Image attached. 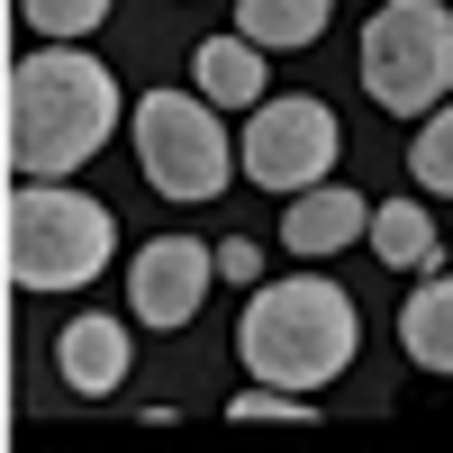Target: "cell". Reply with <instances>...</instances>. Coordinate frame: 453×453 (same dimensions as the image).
Here are the masks:
<instances>
[{
  "mask_svg": "<svg viewBox=\"0 0 453 453\" xmlns=\"http://www.w3.org/2000/svg\"><path fill=\"white\" fill-rule=\"evenodd\" d=\"M119 127V82L100 55H73V36H46V55L10 64V173L64 181L82 173Z\"/></svg>",
  "mask_w": 453,
  "mask_h": 453,
  "instance_id": "cell-1",
  "label": "cell"
},
{
  "mask_svg": "<svg viewBox=\"0 0 453 453\" xmlns=\"http://www.w3.org/2000/svg\"><path fill=\"white\" fill-rule=\"evenodd\" d=\"M354 345H363V318H354V299L335 290L326 273H290V281H254L245 290L236 354H245L254 381L326 390V381H345Z\"/></svg>",
  "mask_w": 453,
  "mask_h": 453,
  "instance_id": "cell-2",
  "label": "cell"
},
{
  "mask_svg": "<svg viewBox=\"0 0 453 453\" xmlns=\"http://www.w3.org/2000/svg\"><path fill=\"white\" fill-rule=\"evenodd\" d=\"M119 254V218L64 181H19L10 191V281L19 290H82Z\"/></svg>",
  "mask_w": 453,
  "mask_h": 453,
  "instance_id": "cell-3",
  "label": "cell"
},
{
  "mask_svg": "<svg viewBox=\"0 0 453 453\" xmlns=\"http://www.w3.org/2000/svg\"><path fill=\"white\" fill-rule=\"evenodd\" d=\"M136 173L155 200H218L226 181L245 173L236 136L218 127V100L191 82V91H145L136 100Z\"/></svg>",
  "mask_w": 453,
  "mask_h": 453,
  "instance_id": "cell-4",
  "label": "cell"
},
{
  "mask_svg": "<svg viewBox=\"0 0 453 453\" xmlns=\"http://www.w3.org/2000/svg\"><path fill=\"white\" fill-rule=\"evenodd\" d=\"M363 91L390 119H426L453 91V10L444 0H381L363 27Z\"/></svg>",
  "mask_w": 453,
  "mask_h": 453,
  "instance_id": "cell-5",
  "label": "cell"
},
{
  "mask_svg": "<svg viewBox=\"0 0 453 453\" xmlns=\"http://www.w3.org/2000/svg\"><path fill=\"white\" fill-rule=\"evenodd\" d=\"M236 155H245V181H254V191L299 200V191H318V181H335L345 127H335V109H326V100L290 91V100H263V109H245Z\"/></svg>",
  "mask_w": 453,
  "mask_h": 453,
  "instance_id": "cell-6",
  "label": "cell"
},
{
  "mask_svg": "<svg viewBox=\"0 0 453 453\" xmlns=\"http://www.w3.org/2000/svg\"><path fill=\"white\" fill-rule=\"evenodd\" d=\"M209 281H218V245L155 236V245H136V263H127V309H136V326H191Z\"/></svg>",
  "mask_w": 453,
  "mask_h": 453,
  "instance_id": "cell-7",
  "label": "cell"
},
{
  "mask_svg": "<svg viewBox=\"0 0 453 453\" xmlns=\"http://www.w3.org/2000/svg\"><path fill=\"white\" fill-rule=\"evenodd\" d=\"M354 236H372V200L354 191V181H318V191H299L281 209V245L299 263H318V254H345Z\"/></svg>",
  "mask_w": 453,
  "mask_h": 453,
  "instance_id": "cell-8",
  "label": "cell"
},
{
  "mask_svg": "<svg viewBox=\"0 0 453 453\" xmlns=\"http://www.w3.org/2000/svg\"><path fill=\"white\" fill-rule=\"evenodd\" d=\"M127 363H136V345H127V318H73L64 335H55V372H64V390L73 399H109L127 381Z\"/></svg>",
  "mask_w": 453,
  "mask_h": 453,
  "instance_id": "cell-9",
  "label": "cell"
},
{
  "mask_svg": "<svg viewBox=\"0 0 453 453\" xmlns=\"http://www.w3.org/2000/svg\"><path fill=\"white\" fill-rule=\"evenodd\" d=\"M191 82L218 100V109H263V46L236 27V36H200L191 46Z\"/></svg>",
  "mask_w": 453,
  "mask_h": 453,
  "instance_id": "cell-10",
  "label": "cell"
},
{
  "mask_svg": "<svg viewBox=\"0 0 453 453\" xmlns=\"http://www.w3.org/2000/svg\"><path fill=\"white\" fill-rule=\"evenodd\" d=\"M363 245L381 254L390 273H435V263H444V236H435L426 200H372V236Z\"/></svg>",
  "mask_w": 453,
  "mask_h": 453,
  "instance_id": "cell-11",
  "label": "cell"
},
{
  "mask_svg": "<svg viewBox=\"0 0 453 453\" xmlns=\"http://www.w3.org/2000/svg\"><path fill=\"white\" fill-rule=\"evenodd\" d=\"M399 345H408V363H418V372H444V381H453V273H435V281L408 290Z\"/></svg>",
  "mask_w": 453,
  "mask_h": 453,
  "instance_id": "cell-12",
  "label": "cell"
},
{
  "mask_svg": "<svg viewBox=\"0 0 453 453\" xmlns=\"http://www.w3.org/2000/svg\"><path fill=\"white\" fill-rule=\"evenodd\" d=\"M335 19V0H236V27L254 36L263 55H299V46H318Z\"/></svg>",
  "mask_w": 453,
  "mask_h": 453,
  "instance_id": "cell-13",
  "label": "cell"
},
{
  "mask_svg": "<svg viewBox=\"0 0 453 453\" xmlns=\"http://www.w3.org/2000/svg\"><path fill=\"white\" fill-rule=\"evenodd\" d=\"M408 181L435 200H453V100L418 119V145H408Z\"/></svg>",
  "mask_w": 453,
  "mask_h": 453,
  "instance_id": "cell-14",
  "label": "cell"
},
{
  "mask_svg": "<svg viewBox=\"0 0 453 453\" xmlns=\"http://www.w3.org/2000/svg\"><path fill=\"white\" fill-rule=\"evenodd\" d=\"M226 418H236V426H309L318 408H309V390H281V381H254V390H236V399H226Z\"/></svg>",
  "mask_w": 453,
  "mask_h": 453,
  "instance_id": "cell-15",
  "label": "cell"
},
{
  "mask_svg": "<svg viewBox=\"0 0 453 453\" xmlns=\"http://www.w3.org/2000/svg\"><path fill=\"white\" fill-rule=\"evenodd\" d=\"M19 19H27L36 36H91V27L109 19V0H19Z\"/></svg>",
  "mask_w": 453,
  "mask_h": 453,
  "instance_id": "cell-16",
  "label": "cell"
},
{
  "mask_svg": "<svg viewBox=\"0 0 453 453\" xmlns=\"http://www.w3.org/2000/svg\"><path fill=\"white\" fill-rule=\"evenodd\" d=\"M218 281H245V290H254V281H263V245H254V236H226V245H218Z\"/></svg>",
  "mask_w": 453,
  "mask_h": 453,
  "instance_id": "cell-17",
  "label": "cell"
}]
</instances>
